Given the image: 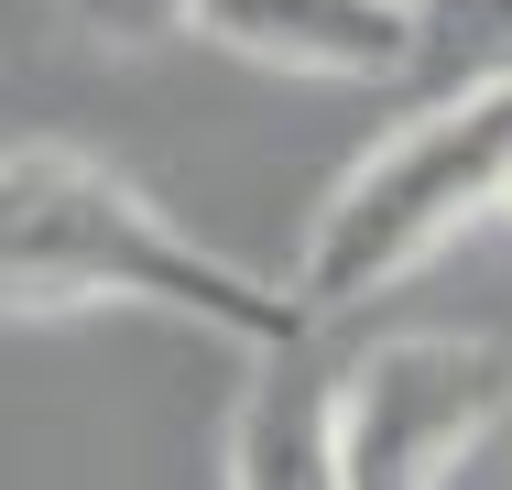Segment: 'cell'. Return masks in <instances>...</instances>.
Returning <instances> with one entry per match:
<instances>
[{
	"label": "cell",
	"mask_w": 512,
	"mask_h": 490,
	"mask_svg": "<svg viewBox=\"0 0 512 490\" xmlns=\"http://www.w3.org/2000/svg\"><path fill=\"white\" fill-rule=\"evenodd\" d=\"M512 175V77L502 88H458V98H425L393 142H371L327 207L306 218V251H295V316L327 327L371 294H393L404 273H425L458 229H480L502 207Z\"/></svg>",
	"instance_id": "2"
},
{
	"label": "cell",
	"mask_w": 512,
	"mask_h": 490,
	"mask_svg": "<svg viewBox=\"0 0 512 490\" xmlns=\"http://www.w3.org/2000/svg\"><path fill=\"white\" fill-rule=\"evenodd\" d=\"M512 425V349L480 327H404L338 360V490H458Z\"/></svg>",
	"instance_id": "3"
},
{
	"label": "cell",
	"mask_w": 512,
	"mask_h": 490,
	"mask_svg": "<svg viewBox=\"0 0 512 490\" xmlns=\"http://www.w3.org/2000/svg\"><path fill=\"white\" fill-rule=\"evenodd\" d=\"M491 218H502V229H512V175H502V207H491Z\"/></svg>",
	"instance_id": "8"
},
{
	"label": "cell",
	"mask_w": 512,
	"mask_h": 490,
	"mask_svg": "<svg viewBox=\"0 0 512 490\" xmlns=\"http://www.w3.org/2000/svg\"><path fill=\"white\" fill-rule=\"evenodd\" d=\"M414 66L436 77V98L502 88L512 77V0H414Z\"/></svg>",
	"instance_id": "6"
},
{
	"label": "cell",
	"mask_w": 512,
	"mask_h": 490,
	"mask_svg": "<svg viewBox=\"0 0 512 490\" xmlns=\"http://www.w3.org/2000/svg\"><path fill=\"white\" fill-rule=\"evenodd\" d=\"M88 44H109V55H142V44H164V33H186L197 22V0H55Z\"/></svg>",
	"instance_id": "7"
},
{
	"label": "cell",
	"mask_w": 512,
	"mask_h": 490,
	"mask_svg": "<svg viewBox=\"0 0 512 490\" xmlns=\"http://www.w3.org/2000/svg\"><path fill=\"white\" fill-rule=\"evenodd\" d=\"M229 490H338V349H316V327L251 349L229 403Z\"/></svg>",
	"instance_id": "5"
},
{
	"label": "cell",
	"mask_w": 512,
	"mask_h": 490,
	"mask_svg": "<svg viewBox=\"0 0 512 490\" xmlns=\"http://www.w3.org/2000/svg\"><path fill=\"white\" fill-rule=\"evenodd\" d=\"M0 305L11 316L153 305V316L218 327L240 349L306 338L284 284H262L229 251H207L197 229H175L120 164L77 153V142H11L0 153Z\"/></svg>",
	"instance_id": "1"
},
{
	"label": "cell",
	"mask_w": 512,
	"mask_h": 490,
	"mask_svg": "<svg viewBox=\"0 0 512 490\" xmlns=\"http://www.w3.org/2000/svg\"><path fill=\"white\" fill-rule=\"evenodd\" d=\"M186 33L240 55V66L338 77V88H371V77L414 66V0H197Z\"/></svg>",
	"instance_id": "4"
}]
</instances>
